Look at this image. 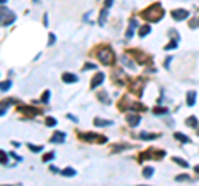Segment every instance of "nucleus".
<instances>
[{
	"mask_svg": "<svg viewBox=\"0 0 199 186\" xmlns=\"http://www.w3.org/2000/svg\"><path fill=\"white\" fill-rule=\"evenodd\" d=\"M163 17H164V10H163L161 4H154L153 7L143 12V18H146L148 22H159Z\"/></svg>",
	"mask_w": 199,
	"mask_h": 186,
	"instance_id": "obj_1",
	"label": "nucleus"
},
{
	"mask_svg": "<svg viewBox=\"0 0 199 186\" xmlns=\"http://www.w3.org/2000/svg\"><path fill=\"white\" fill-rule=\"evenodd\" d=\"M96 57H98V60H100L103 65H106V67H111L113 62H114V53H113V50L108 48V46H103L101 50L98 52Z\"/></svg>",
	"mask_w": 199,
	"mask_h": 186,
	"instance_id": "obj_2",
	"label": "nucleus"
},
{
	"mask_svg": "<svg viewBox=\"0 0 199 186\" xmlns=\"http://www.w3.org/2000/svg\"><path fill=\"white\" fill-rule=\"evenodd\" d=\"M81 140H85V141H88V143H106L108 141V138L106 136H100L96 135V133H86V135H80Z\"/></svg>",
	"mask_w": 199,
	"mask_h": 186,
	"instance_id": "obj_3",
	"label": "nucleus"
},
{
	"mask_svg": "<svg viewBox=\"0 0 199 186\" xmlns=\"http://www.w3.org/2000/svg\"><path fill=\"white\" fill-rule=\"evenodd\" d=\"M15 13L13 12H10V10H7V9H2V25L4 27H9V25H12L13 22H15Z\"/></svg>",
	"mask_w": 199,
	"mask_h": 186,
	"instance_id": "obj_4",
	"label": "nucleus"
},
{
	"mask_svg": "<svg viewBox=\"0 0 199 186\" xmlns=\"http://www.w3.org/2000/svg\"><path fill=\"white\" fill-rule=\"evenodd\" d=\"M18 111H20L22 115H25L27 118H33L35 115H38L40 111L37 110V108H33V106H27V105H23V106H18Z\"/></svg>",
	"mask_w": 199,
	"mask_h": 186,
	"instance_id": "obj_5",
	"label": "nucleus"
},
{
	"mask_svg": "<svg viewBox=\"0 0 199 186\" xmlns=\"http://www.w3.org/2000/svg\"><path fill=\"white\" fill-rule=\"evenodd\" d=\"M143 86H144V80H135L131 85H130V90H131L135 95H140L141 97V92H143Z\"/></svg>",
	"mask_w": 199,
	"mask_h": 186,
	"instance_id": "obj_6",
	"label": "nucleus"
},
{
	"mask_svg": "<svg viewBox=\"0 0 199 186\" xmlns=\"http://www.w3.org/2000/svg\"><path fill=\"white\" fill-rule=\"evenodd\" d=\"M171 15H173V18L174 20H186L187 17H189V12H187V10H184V9H181V10H173V13H171Z\"/></svg>",
	"mask_w": 199,
	"mask_h": 186,
	"instance_id": "obj_7",
	"label": "nucleus"
},
{
	"mask_svg": "<svg viewBox=\"0 0 199 186\" xmlns=\"http://www.w3.org/2000/svg\"><path fill=\"white\" fill-rule=\"evenodd\" d=\"M103 80H105V73H96V75L93 76V80H91V85H90V88H91V90L98 88V86L103 83Z\"/></svg>",
	"mask_w": 199,
	"mask_h": 186,
	"instance_id": "obj_8",
	"label": "nucleus"
},
{
	"mask_svg": "<svg viewBox=\"0 0 199 186\" xmlns=\"http://www.w3.org/2000/svg\"><path fill=\"white\" fill-rule=\"evenodd\" d=\"M126 121H128V125H130V126L135 128V126H138V125L141 123V116H140V115H128Z\"/></svg>",
	"mask_w": 199,
	"mask_h": 186,
	"instance_id": "obj_9",
	"label": "nucleus"
},
{
	"mask_svg": "<svg viewBox=\"0 0 199 186\" xmlns=\"http://www.w3.org/2000/svg\"><path fill=\"white\" fill-rule=\"evenodd\" d=\"M136 27H138V20H136V18H131V20H130V25H128V30H126V38L133 37Z\"/></svg>",
	"mask_w": 199,
	"mask_h": 186,
	"instance_id": "obj_10",
	"label": "nucleus"
},
{
	"mask_svg": "<svg viewBox=\"0 0 199 186\" xmlns=\"http://www.w3.org/2000/svg\"><path fill=\"white\" fill-rule=\"evenodd\" d=\"M62 80H63L65 83H76V81H78V76L73 75V73H63V75H62Z\"/></svg>",
	"mask_w": 199,
	"mask_h": 186,
	"instance_id": "obj_11",
	"label": "nucleus"
},
{
	"mask_svg": "<svg viewBox=\"0 0 199 186\" xmlns=\"http://www.w3.org/2000/svg\"><path fill=\"white\" fill-rule=\"evenodd\" d=\"M113 75L116 76V78H114V83H118V85H123V83H126V78H128V76H124L121 70H118V72H114Z\"/></svg>",
	"mask_w": 199,
	"mask_h": 186,
	"instance_id": "obj_12",
	"label": "nucleus"
},
{
	"mask_svg": "<svg viewBox=\"0 0 199 186\" xmlns=\"http://www.w3.org/2000/svg\"><path fill=\"white\" fill-rule=\"evenodd\" d=\"M51 143H63L65 141V133H60V131H56L55 135L50 138Z\"/></svg>",
	"mask_w": 199,
	"mask_h": 186,
	"instance_id": "obj_13",
	"label": "nucleus"
},
{
	"mask_svg": "<svg viewBox=\"0 0 199 186\" xmlns=\"http://www.w3.org/2000/svg\"><path fill=\"white\" fill-rule=\"evenodd\" d=\"M131 53L135 55V58L138 60L140 63H144V62H148V60H149V57H148V55H144V53H138L136 50H131Z\"/></svg>",
	"mask_w": 199,
	"mask_h": 186,
	"instance_id": "obj_14",
	"label": "nucleus"
},
{
	"mask_svg": "<svg viewBox=\"0 0 199 186\" xmlns=\"http://www.w3.org/2000/svg\"><path fill=\"white\" fill-rule=\"evenodd\" d=\"M95 126H111L113 121L111 120H101V118H95Z\"/></svg>",
	"mask_w": 199,
	"mask_h": 186,
	"instance_id": "obj_15",
	"label": "nucleus"
},
{
	"mask_svg": "<svg viewBox=\"0 0 199 186\" xmlns=\"http://www.w3.org/2000/svg\"><path fill=\"white\" fill-rule=\"evenodd\" d=\"M106 17H108V7H105L103 10H100V18H98V23H100V27L105 25Z\"/></svg>",
	"mask_w": 199,
	"mask_h": 186,
	"instance_id": "obj_16",
	"label": "nucleus"
},
{
	"mask_svg": "<svg viewBox=\"0 0 199 186\" xmlns=\"http://www.w3.org/2000/svg\"><path fill=\"white\" fill-rule=\"evenodd\" d=\"M186 103L189 106H192L196 103V92H187V97H186Z\"/></svg>",
	"mask_w": 199,
	"mask_h": 186,
	"instance_id": "obj_17",
	"label": "nucleus"
},
{
	"mask_svg": "<svg viewBox=\"0 0 199 186\" xmlns=\"http://www.w3.org/2000/svg\"><path fill=\"white\" fill-rule=\"evenodd\" d=\"M149 32H151V27H149V25H143L140 30H138V35H140V38H143V37H146Z\"/></svg>",
	"mask_w": 199,
	"mask_h": 186,
	"instance_id": "obj_18",
	"label": "nucleus"
},
{
	"mask_svg": "<svg viewBox=\"0 0 199 186\" xmlns=\"http://www.w3.org/2000/svg\"><path fill=\"white\" fill-rule=\"evenodd\" d=\"M98 98H100V102H103L105 105H110V98H108V93L106 92H100Z\"/></svg>",
	"mask_w": 199,
	"mask_h": 186,
	"instance_id": "obj_19",
	"label": "nucleus"
},
{
	"mask_svg": "<svg viewBox=\"0 0 199 186\" xmlns=\"http://www.w3.org/2000/svg\"><path fill=\"white\" fill-rule=\"evenodd\" d=\"M174 138L179 140V141H182V143H189V141H191V140L187 138L186 135H182V133H174Z\"/></svg>",
	"mask_w": 199,
	"mask_h": 186,
	"instance_id": "obj_20",
	"label": "nucleus"
},
{
	"mask_svg": "<svg viewBox=\"0 0 199 186\" xmlns=\"http://www.w3.org/2000/svg\"><path fill=\"white\" fill-rule=\"evenodd\" d=\"M60 173L63 174V176H75V174H76V171H75L73 168H65L63 171H60Z\"/></svg>",
	"mask_w": 199,
	"mask_h": 186,
	"instance_id": "obj_21",
	"label": "nucleus"
},
{
	"mask_svg": "<svg viewBox=\"0 0 199 186\" xmlns=\"http://www.w3.org/2000/svg\"><path fill=\"white\" fill-rule=\"evenodd\" d=\"M121 62H123L124 65H128V67L131 68V70H135V63H133V62H131L130 58H126V55H123V57H121Z\"/></svg>",
	"mask_w": 199,
	"mask_h": 186,
	"instance_id": "obj_22",
	"label": "nucleus"
},
{
	"mask_svg": "<svg viewBox=\"0 0 199 186\" xmlns=\"http://www.w3.org/2000/svg\"><path fill=\"white\" fill-rule=\"evenodd\" d=\"M186 125L187 126H198V120H196V116H189V118L186 120Z\"/></svg>",
	"mask_w": 199,
	"mask_h": 186,
	"instance_id": "obj_23",
	"label": "nucleus"
},
{
	"mask_svg": "<svg viewBox=\"0 0 199 186\" xmlns=\"http://www.w3.org/2000/svg\"><path fill=\"white\" fill-rule=\"evenodd\" d=\"M10 86H12V81H10V80L2 81V85H0V90H2V92H7V90H9Z\"/></svg>",
	"mask_w": 199,
	"mask_h": 186,
	"instance_id": "obj_24",
	"label": "nucleus"
},
{
	"mask_svg": "<svg viewBox=\"0 0 199 186\" xmlns=\"http://www.w3.org/2000/svg\"><path fill=\"white\" fill-rule=\"evenodd\" d=\"M173 160H174V163H178V165H181L182 168H189V163H187V161L181 160V158H173Z\"/></svg>",
	"mask_w": 199,
	"mask_h": 186,
	"instance_id": "obj_25",
	"label": "nucleus"
},
{
	"mask_svg": "<svg viewBox=\"0 0 199 186\" xmlns=\"http://www.w3.org/2000/svg\"><path fill=\"white\" fill-rule=\"evenodd\" d=\"M153 113L154 115H166L168 113V108H163V106L161 108H153Z\"/></svg>",
	"mask_w": 199,
	"mask_h": 186,
	"instance_id": "obj_26",
	"label": "nucleus"
},
{
	"mask_svg": "<svg viewBox=\"0 0 199 186\" xmlns=\"http://www.w3.org/2000/svg\"><path fill=\"white\" fill-rule=\"evenodd\" d=\"M153 173H154V169H153V168H144V169H143L144 178H151V176H153Z\"/></svg>",
	"mask_w": 199,
	"mask_h": 186,
	"instance_id": "obj_27",
	"label": "nucleus"
},
{
	"mask_svg": "<svg viewBox=\"0 0 199 186\" xmlns=\"http://www.w3.org/2000/svg\"><path fill=\"white\" fill-rule=\"evenodd\" d=\"M140 138L141 140H154V138H156V135H151V133H141Z\"/></svg>",
	"mask_w": 199,
	"mask_h": 186,
	"instance_id": "obj_28",
	"label": "nucleus"
},
{
	"mask_svg": "<svg viewBox=\"0 0 199 186\" xmlns=\"http://www.w3.org/2000/svg\"><path fill=\"white\" fill-rule=\"evenodd\" d=\"M53 158H55V151H50V153H47V155L43 156V161L47 163V161H51Z\"/></svg>",
	"mask_w": 199,
	"mask_h": 186,
	"instance_id": "obj_29",
	"label": "nucleus"
},
{
	"mask_svg": "<svg viewBox=\"0 0 199 186\" xmlns=\"http://www.w3.org/2000/svg\"><path fill=\"white\" fill-rule=\"evenodd\" d=\"M191 178L189 174H179V176H176V181H189Z\"/></svg>",
	"mask_w": 199,
	"mask_h": 186,
	"instance_id": "obj_30",
	"label": "nucleus"
},
{
	"mask_svg": "<svg viewBox=\"0 0 199 186\" xmlns=\"http://www.w3.org/2000/svg\"><path fill=\"white\" fill-rule=\"evenodd\" d=\"M28 148H30V151H33V153H40L43 150V146H33V145H28Z\"/></svg>",
	"mask_w": 199,
	"mask_h": 186,
	"instance_id": "obj_31",
	"label": "nucleus"
},
{
	"mask_svg": "<svg viewBox=\"0 0 199 186\" xmlns=\"http://www.w3.org/2000/svg\"><path fill=\"white\" fill-rule=\"evenodd\" d=\"M45 123H47V126H55V125H56V120L55 118H51V116H50V118H47V121H45Z\"/></svg>",
	"mask_w": 199,
	"mask_h": 186,
	"instance_id": "obj_32",
	"label": "nucleus"
},
{
	"mask_svg": "<svg viewBox=\"0 0 199 186\" xmlns=\"http://www.w3.org/2000/svg\"><path fill=\"white\" fill-rule=\"evenodd\" d=\"M48 100H50V92H48V90H47V92L43 93V97H42V102H43V103H48Z\"/></svg>",
	"mask_w": 199,
	"mask_h": 186,
	"instance_id": "obj_33",
	"label": "nucleus"
},
{
	"mask_svg": "<svg viewBox=\"0 0 199 186\" xmlns=\"http://www.w3.org/2000/svg\"><path fill=\"white\" fill-rule=\"evenodd\" d=\"M176 46H178V40H173L169 45L166 46V50H173V48H176Z\"/></svg>",
	"mask_w": 199,
	"mask_h": 186,
	"instance_id": "obj_34",
	"label": "nucleus"
},
{
	"mask_svg": "<svg viewBox=\"0 0 199 186\" xmlns=\"http://www.w3.org/2000/svg\"><path fill=\"white\" fill-rule=\"evenodd\" d=\"M96 68V65H93V63H86L85 67H83V72H86V70H95Z\"/></svg>",
	"mask_w": 199,
	"mask_h": 186,
	"instance_id": "obj_35",
	"label": "nucleus"
},
{
	"mask_svg": "<svg viewBox=\"0 0 199 186\" xmlns=\"http://www.w3.org/2000/svg\"><path fill=\"white\" fill-rule=\"evenodd\" d=\"M48 38H50V40H48V45H53V43H55V40H56V37H55L53 33L48 35Z\"/></svg>",
	"mask_w": 199,
	"mask_h": 186,
	"instance_id": "obj_36",
	"label": "nucleus"
},
{
	"mask_svg": "<svg viewBox=\"0 0 199 186\" xmlns=\"http://www.w3.org/2000/svg\"><path fill=\"white\" fill-rule=\"evenodd\" d=\"M0 155H2V165H5V163H7V153H5V151H2Z\"/></svg>",
	"mask_w": 199,
	"mask_h": 186,
	"instance_id": "obj_37",
	"label": "nucleus"
},
{
	"mask_svg": "<svg viewBox=\"0 0 199 186\" xmlns=\"http://www.w3.org/2000/svg\"><path fill=\"white\" fill-rule=\"evenodd\" d=\"M10 156H12V158H15V160H17V161H22V158H20V156H18L17 153H13V151H12V153H10Z\"/></svg>",
	"mask_w": 199,
	"mask_h": 186,
	"instance_id": "obj_38",
	"label": "nucleus"
},
{
	"mask_svg": "<svg viewBox=\"0 0 199 186\" xmlns=\"http://www.w3.org/2000/svg\"><path fill=\"white\" fill-rule=\"evenodd\" d=\"M113 2H114V0H105V7H108V9H110L111 5H113Z\"/></svg>",
	"mask_w": 199,
	"mask_h": 186,
	"instance_id": "obj_39",
	"label": "nucleus"
},
{
	"mask_svg": "<svg viewBox=\"0 0 199 186\" xmlns=\"http://www.w3.org/2000/svg\"><path fill=\"white\" fill-rule=\"evenodd\" d=\"M67 118L73 120V121H75V123H76V121H78V120H76V118H75V116H73V115H67Z\"/></svg>",
	"mask_w": 199,
	"mask_h": 186,
	"instance_id": "obj_40",
	"label": "nucleus"
},
{
	"mask_svg": "<svg viewBox=\"0 0 199 186\" xmlns=\"http://www.w3.org/2000/svg\"><path fill=\"white\" fill-rule=\"evenodd\" d=\"M50 171H51V173H58V169H56L55 166H50Z\"/></svg>",
	"mask_w": 199,
	"mask_h": 186,
	"instance_id": "obj_41",
	"label": "nucleus"
},
{
	"mask_svg": "<svg viewBox=\"0 0 199 186\" xmlns=\"http://www.w3.org/2000/svg\"><path fill=\"white\" fill-rule=\"evenodd\" d=\"M196 171H199V166H196Z\"/></svg>",
	"mask_w": 199,
	"mask_h": 186,
	"instance_id": "obj_42",
	"label": "nucleus"
},
{
	"mask_svg": "<svg viewBox=\"0 0 199 186\" xmlns=\"http://www.w3.org/2000/svg\"><path fill=\"white\" fill-rule=\"evenodd\" d=\"M35 2H38V0H35Z\"/></svg>",
	"mask_w": 199,
	"mask_h": 186,
	"instance_id": "obj_43",
	"label": "nucleus"
}]
</instances>
